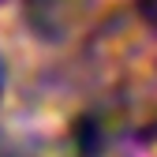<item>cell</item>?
Returning a JSON list of instances; mask_svg holds the SVG:
<instances>
[{
  "label": "cell",
  "mask_w": 157,
  "mask_h": 157,
  "mask_svg": "<svg viewBox=\"0 0 157 157\" xmlns=\"http://www.w3.org/2000/svg\"><path fill=\"white\" fill-rule=\"evenodd\" d=\"M0 86H4V67H0Z\"/></svg>",
  "instance_id": "6da1fadb"
}]
</instances>
